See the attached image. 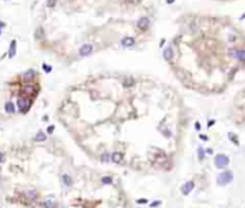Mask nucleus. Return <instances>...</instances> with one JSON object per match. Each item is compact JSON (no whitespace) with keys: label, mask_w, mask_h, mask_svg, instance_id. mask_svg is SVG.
Here are the masks:
<instances>
[{"label":"nucleus","mask_w":245,"mask_h":208,"mask_svg":"<svg viewBox=\"0 0 245 208\" xmlns=\"http://www.w3.org/2000/svg\"><path fill=\"white\" fill-rule=\"evenodd\" d=\"M32 106V99L30 98H26V96H20L17 99V108L22 113H26L29 109Z\"/></svg>","instance_id":"nucleus-1"},{"label":"nucleus","mask_w":245,"mask_h":208,"mask_svg":"<svg viewBox=\"0 0 245 208\" xmlns=\"http://www.w3.org/2000/svg\"><path fill=\"white\" fill-rule=\"evenodd\" d=\"M92 50H93V46L90 43H85L83 46L79 49V55H80V56H89V55L92 53Z\"/></svg>","instance_id":"nucleus-2"},{"label":"nucleus","mask_w":245,"mask_h":208,"mask_svg":"<svg viewBox=\"0 0 245 208\" xmlns=\"http://www.w3.org/2000/svg\"><path fill=\"white\" fill-rule=\"evenodd\" d=\"M110 161L113 162V164H122L123 162V154L122 152H113V154H110Z\"/></svg>","instance_id":"nucleus-3"},{"label":"nucleus","mask_w":245,"mask_h":208,"mask_svg":"<svg viewBox=\"0 0 245 208\" xmlns=\"http://www.w3.org/2000/svg\"><path fill=\"white\" fill-rule=\"evenodd\" d=\"M25 195H26V200H29V201H36L39 198V192L36 191V190H26Z\"/></svg>","instance_id":"nucleus-4"},{"label":"nucleus","mask_w":245,"mask_h":208,"mask_svg":"<svg viewBox=\"0 0 245 208\" xmlns=\"http://www.w3.org/2000/svg\"><path fill=\"white\" fill-rule=\"evenodd\" d=\"M215 164H216V166H219V168H224V166L228 165V158L224 157V155H219V157H216V159H215Z\"/></svg>","instance_id":"nucleus-5"},{"label":"nucleus","mask_w":245,"mask_h":208,"mask_svg":"<svg viewBox=\"0 0 245 208\" xmlns=\"http://www.w3.org/2000/svg\"><path fill=\"white\" fill-rule=\"evenodd\" d=\"M42 205H43L44 208H56V207H58L56 201H53V200H44Z\"/></svg>","instance_id":"nucleus-6"},{"label":"nucleus","mask_w":245,"mask_h":208,"mask_svg":"<svg viewBox=\"0 0 245 208\" xmlns=\"http://www.w3.org/2000/svg\"><path fill=\"white\" fill-rule=\"evenodd\" d=\"M4 109H6V112H7V113H14V103H13V102H10V100H7V102H6V105H4Z\"/></svg>","instance_id":"nucleus-7"},{"label":"nucleus","mask_w":245,"mask_h":208,"mask_svg":"<svg viewBox=\"0 0 245 208\" xmlns=\"http://www.w3.org/2000/svg\"><path fill=\"white\" fill-rule=\"evenodd\" d=\"M46 141V133L44 132H37L36 133V136H34V142H44Z\"/></svg>","instance_id":"nucleus-8"},{"label":"nucleus","mask_w":245,"mask_h":208,"mask_svg":"<svg viewBox=\"0 0 245 208\" xmlns=\"http://www.w3.org/2000/svg\"><path fill=\"white\" fill-rule=\"evenodd\" d=\"M14 53H16V40H13L12 42V45H10V49H9V58H13Z\"/></svg>","instance_id":"nucleus-9"},{"label":"nucleus","mask_w":245,"mask_h":208,"mask_svg":"<svg viewBox=\"0 0 245 208\" xmlns=\"http://www.w3.org/2000/svg\"><path fill=\"white\" fill-rule=\"evenodd\" d=\"M34 73H36V72H34L33 69H29V70L26 72L25 75H23V78H25V80H30V79H33Z\"/></svg>","instance_id":"nucleus-10"},{"label":"nucleus","mask_w":245,"mask_h":208,"mask_svg":"<svg viewBox=\"0 0 245 208\" xmlns=\"http://www.w3.org/2000/svg\"><path fill=\"white\" fill-rule=\"evenodd\" d=\"M133 43H135V40H133L132 37H125V39H122V45H123V46H126V48H128V46H132Z\"/></svg>","instance_id":"nucleus-11"},{"label":"nucleus","mask_w":245,"mask_h":208,"mask_svg":"<svg viewBox=\"0 0 245 208\" xmlns=\"http://www.w3.org/2000/svg\"><path fill=\"white\" fill-rule=\"evenodd\" d=\"M148 25H149V20H148V19H141V20L138 22V26H139L141 29H145Z\"/></svg>","instance_id":"nucleus-12"},{"label":"nucleus","mask_w":245,"mask_h":208,"mask_svg":"<svg viewBox=\"0 0 245 208\" xmlns=\"http://www.w3.org/2000/svg\"><path fill=\"white\" fill-rule=\"evenodd\" d=\"M62 181L65 182V185H68V187L72 185V178H70L69 175H63V176H62Z\"/></svg>","instance_id":"nucleus-13"},{"label":"nucleus","mask_w":245,"mask_h":208,"mask_svg":"<svg viewBox=\"0 0 245 208\" xmlns=\"http://www.w3.org/2000/svg\"><path fill=\"white\" fill-rule=\"evenodd\" d=\"M101 161L102 162H109L110 161V155L108 154V152H103V154L101 155Z\"/></svg>","instance_id":"nucleus-14"},{"label":"nucleus","mask_w":245,"mask_h":208,"mask_svg":"<svg viewBox=\"0 0 245 208\" xmlns=\"http://www.w3.org/2000/svg\"><path fill=\"white\" fill-rule=\"evenodd\" d=\"M192 187H194V182L191 181V182H188L184 185V194H186V192H189L191 190H192Z\"/></svg>","instance_id":"nucleus-15"},{"label":"nucleus","mask_w":245,"mask_h":208,"mask_svg":"<svg viewBox=\"0 0 245 208\" xmlns=\"http://www.w3.org/2000/svg\"><path fill=\"white\" fill-rule=\"evenodd\" d=\"M132 85H133V79H132V78H126V79L123 80V86H126V88L128 86H132Z\"/></svg>","instance_id":"nucleus-16"},{"label":"nucleus","mask_w":245,"mask_h":208,"mask_svg":"<svg viewBox=\"0 0 245 208\" xmlns=\"http://www.w3.org/2000/svg\"><path fill=\"white\" fill-rule=\"evenodd\" d=\"M56 3H58V0H47V1H46V6L49 9H52V7L56 6Z\"/></svg>","instance_id":"nucleus-17"},{"label":"nucleus","mask_w":245,"mask_h":208,"mask_svg":"<svg viewBox=\"0 0 245 208\" xmlns=\"http://www.w3.org/2000/svg\"><path fill=\"white\" fill-rule=\"evenodd\" d=\"M42 36H43V29H42V27H39V29H37V32H36V39H40Z\"/></svg>","instance_id":"nucleus-18"},{"label":"nucleus","mask_w":245,"mask_h":208,"mask_svg":"<svg viewBox=\"0 0 245 208\" xmlns=\"http://www.w3.org/2000/svg\"><path fill=\"white\" fill-rule=\"evenodd\" d=\"M102 182H103V184H110V182H112V178H109V176H108V178H103V179H102Z\"/></svg>","instance_id":"nucleus-19"},{"label":"nucleus","mask_w":245,"mask_h":208,"mask_svg":"<svg viewBox=\"0 0 245 208\" xmlns=\"http://www.w3.org/2000/svg\"><path fill=\"white\" fill-rule=\"evenodd\" d=\"M43 70H46V72H50L52 67L49 66V65H43Z\"/></svg>","instance_id":"nucleus-20"},{"label":"nucleus","mask_w":245,"mask_h":208,"mask_svg":"<svg viewBox=\"0 0 245 208\" xmlns=\"http://www.w3.org/2000/svg\"><path fill=\"white\" fill-rule=\"evenodd\" d=\"M3 161H4V154H3V152H0V164H1Z\"/></svg>","instance_id":"nucleus-21"},{"label":"nucleus","mask_w":245,"mask_h":208,"mask_svg":"<svg viewBox=\"0 0 245 208\" xmlns=\"http://www.w3.org/2000/svg\"><path fill=\"white\" fill-rule=\"evenodd\" d=\"M53 129H55L53 126H49V128H47V132H49V133H52V132H53Z\"/></svg>","instance_id":"nucleus-22"},{"label":"nucleus","mask_w":245,"mask_h":208,"mask_svg":"<svg viewBox=\"0 0 245 208\" xmlns=\"http://www.w3.org/2000/svg\"><path fill=\"white\" fill-rule=\"evenodd\" d=\"M3 182H4V178H3V176H1V175H0V187H1V185H3Z\"/></svg>","instance_id":"nucleus-23"},{"label":"nucleus","mask_w":245,"mask_h":208,"mask_svg":"<svg viewBox=\"0 0 245 208\" xmlns=\"http://www.w3.org/2000/svg\"><path fill=\"white\" fill-rule=\"evenodd\" d=\"M168 1H169V3H172V1H173V0H168Z\"/></svg>","instance_id":"nucleus-24"}]
</instances>
